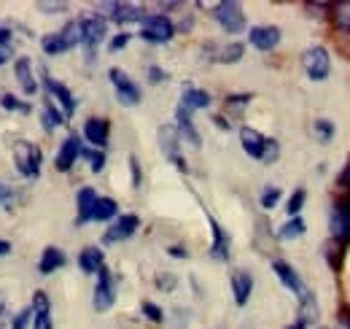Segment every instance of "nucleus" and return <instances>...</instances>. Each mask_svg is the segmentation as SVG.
Returning <instances> with one entry per match:
<instances>
[{
  "mask_svg": "<svg viewBox=\"0 0 350 329\" xmlns=\"http://www.w3.org/2000/svg\"><path fill=\"white\" fill-rule=\"evenodd\" d=\"M111 22H116V25H135V22H143L146 19V11L140 8V5H135V3H100L97 5ZM100 14V16H103Z\"/></svg>",
  "mask_w": 350,
  "mask_h": 329,
  "instance_id": "11",
  "label": "nucleus"
},
{
  "mask_svg": "<svg viewBox=\"0 0 350 329\" xmlns=\"http://www.w3.org/2000/svg\"><path fill=\"white\" fill-rule=\"evenodd\" d=\"M229 284H232L234 305H237V308H245L248 300H251V294H254V276H251L248 270H234L232 278H229Z\"/></svg>",
  "mask_w": 350,
  "mask_h": 329,
  "instance_id": "18",
  "label": "nucleus"
},
{
  "mask_svg": "<svg viewBox=\"0 0 350 329\" xmlns=\"http://www.w3.org/2000/svg\"><path fill=\"white\" fill-rule=\"evenodd\" d=\"M30 319H33L30 308H27V310H19V313L14 316V321H11V329H27V324H30Z\"/></svg>",
  "mask_w": 350,
  "mask_h": 329,
  "instance_id": "48",
  "label": "nucleus"
},
{
  "mask_svg": "<svg viewBox=\"0 0 350 329\" xmlns=\"http://www.w3.org/2000/svg\"><path fill=\"white\" fill-rule=\"evenodd\" d=\"M108 79H111V86H113V92H116V100L122 103V106H137L140 100H143V89L137 86L135 79H130V73L127 71H122V68H111L108 71Z\"/></svg>",
  "mask_w": 350,
  "mask_h": 329,
  "instance_id": "8",
  "label": "nucleus"
},
{
  "mask_svg": "<svg viewBox=\"0 0 350 329\" xmlns=\"http://www.w3.org/2000/svg\"><path fill=\"white\" fill-rule=\"evenodd\" d=\"M79 25H81V46L87 51V60L92 62L97 49H100V43L105 41V36H108V19L100 16V14H89L84 19H79Z\"/></svg>",
  "mask_w": 350,
  "mask_h": 329,
  "instance_id": "4",
  "label": "nucleus"
},
{
  "mask_svg": "<svg viewBox=\"0 0 350 329\" xmlns=\"http://www.w3.org/2000/svg\"><path fill=\"white\" fill-rule=\"evenodd\" d=\"M329 19L334 25L337 33H350V0H342V3H332V11H329Z\"/></svg>",
  "mask_w": 350,
  "mask_h": 329,
  "instance_id": "29",
  "label": "nucleus"
},
{
  "mask_svg": "<svg viewBox=\"0 0 350 329\" xmlns=\"http://www.w3.org/2000/svg\"><path fill=\"white\" fill-rule=\"evenodd\" d=\"M108 138H111V122L105 117H92L84 124V141H87L92 149H105L108 146Z\"/></svg>",
  "mask_w": 350,
  "mask_h": 329,
  "instance_id": "16",
  "label": "nucleus"
},
{
  "mask_svg": "<svg viewBox=\"0 0 350 329\" xmlns=\"http://www.w3.org/2000/svg\"><path fill=\"white\" fill-rule=\"evenodd\" d=\"M175 284H178V278H175L173 273H159L157 276V287L162 289V291H173Z\"/></svg>",
  "mask_w": 350,
  "mask_h": 329,
  "instance_id": "46",
  "label": "nucleus"
},
{
  "mask_svg": "<svg viewBox=\"0 0 350 329\" xmlns=\"http://www.w3.org/2000/svg\"><path fill=\"white\" fill-rule=\"evenodd\" d=\"M211 16L219 22V27L226 36H240L245 30V14L237 0H221L211 5Z\"/></svg>",
  "mask_w": 350,
  "mask_h": 329,
  "instance_id": "3",
  "label": "nucleus"
},
{
  "mask_svg": "<svg viewBox=\"0 0 350 329\" xmlns=\"http://www.w3.org/2000/svg\"><path fill=\"white\" fill-rule=\"evenodd\" d=\"M44 86H46V92H49V100H51L54 106H59V111H62L65 119H70V117L76 114V97H73V92L62 82L51 79L46 71H44Z\"/></svg>",
  "mask_w": 350,
  "mask_h": 329,
  "instance_id": "13",
  "label": "nucleus"
},
{
  "mask_svg": "<svg viewBox=\"0 0 350 329\" xmlns=\"http://www.w3.org/2000/svg\"><path fill=\"white\" fill-rule=\"evenodd\" d=\"M337 184H340V189H345V192L350 195V157H348V162L342 164L340 175H337Z\"/></svg>",
  "mask_w": 350,
  "mask_h": 329,
  "instance_id": "49",
  "label": "nucleus"
},
{
  "mask_svg": "<svg viewBox=\"0 0 350 329\" xmlns=\"http://www.w3.org/2000/svg\"><path fill=\"white\" fill-rule=\"evenodd\" d=\"M11 41H14V30L8 25H0V49H11Z\"/></svg>",
  "mask_w": 350,
  "mask_h": 329,
  "instance_id": "50",
  "label": "nucleus"
},
{
  "mask_svg": "<svg viewBox=\"0 0 350 329\" xmlns=\"http://www.w3.org/2000/svg\"><path fill=\"white\" fill-rule=\"evenodd\" d=\"M323 256H326V262H329V267H332L334 273L342 270V262H345V248L342 246H337L334 241H329L326 248H323Z\"/></svg>",
  "mask_w": 350,
  "mask_h": 329,
  "instance_id": "35",
  "label": "nucleus"
},
{
  "mask_svg": "<svg viewBox=\"0 0 350 329\" xmlns=\"http://www.w3.org/2000/svg\"><path fill=\"white\" fill-rule=\"evenodd\" d=\"M157 141H159V149L170 160V164H175L180 173H189L186 157L180 154V135H178V130H175L173 124H162L159 132H157Z\"/></svg>",
  "mask_w": 350,
  "mask_h": 329,
  "instance_id": "9",
  "label": "nucleus"
},
{
  "mask_svg": "<svg viewBox=\"0 0 350 329\" xmlns=\"http://www.w3.org/2000/svg\"><path fill=\"white\" fill-rule=\"evenodd\" d=\"M97 197H100V195H97L92 186L79 189V195H76V224H79V227L92 221V210H94Z\"/></svg>",
  "mask_w": 350,
  "mask_h": 329,
  "instance_id": "24",
  "label": "nucleus"
},
{
  "mask_svg": "<svg viewBox=\"0 0 350 329\" xmlns=\"http://www.w3.org/2000/svg\"><path fill=\"white\" fill-rule=\"evenodd\" d=\"M240 146H243V151H245L251 160H259V162H262L264 146H267V135H262V132L254 130V127H240Z\"/></svg>",
  "mask_w": 350,
  "mask_h": 329,
  "instance_id": "21",
  "label": "nucleus"
},
{
  "mask_svg": "<svg viewBox=\"0 0 350 329\" xmlns=\"http://www.w3.org/2000/svg\"><path fill=\"white\" fill-rule=\"evenodd\" d=\"M248 43L256 51H272L280 43V27L278 25H256L248 30Z\"/></svg>",
  "mask_w": 350,
  "mask_h": 329,
  "instance_id": "17",
  "label": "nucleus"
},
{
  "mask_svg": "<svg viewBox=\"0 0 350 329\" xmlns=\"http://www.w3.org/2000/svg\"><path fill=\"white\" fill-rule=\"evenodd\" d=\"M140 230V216L137 213H122V216H116L113 219V224L105 230V235H103V243H124V241H130L132 235Z\"/></svg>",
  "mask_w": 350,
  "mask_h": 329,
  "instance_id": "12",
  "label": "nucleus"
},
{
  "mask_svg": "<svg viewBox=\"0 0 350 329\" xmlns=\"http://www.w3.org/2000/svg\"><path fill=\"white\" fill-rule=\"evenodd\" d=\"M8 251H11V243L8 241H0V256H5Z\"/></svg>",
  "mask_w": 350,
  "mask_h": 329,
  "instance_id": "55",
  "label": "nucleus"
},
{
  "mask_svg": "<svg viewBox=\"0 0 350 329\" xmlns=\"http://www.w3.org/2000/svg\"><path fill=\"white\" fill-rule=\"evenodd\" d=\"M130 41H132V33L122 30L119 36H113V38H111V43H108V51H122V49H124Z\"/></svg>",
  "mask_w": 350,
  "mask_h": 329,
  "instance_id": "44",
  "label": "nucleus"
},
{
  "mask_svg": "<svg viewBox=\"0 0 350 329\" xmlns=\"http://www.w3.org/2000/svg\"><path fill=\"white\" fill-rule=\"evenodd\" d=\"M167 254H170L173 259H189V251H186L183 246H170L167 248Z\"/></svg>",
  "mask_w": 350,
  "mask_h": 329,
  "instance_id": "51",
  "label": "nucleus"
},
{
  "mask_svg": "<svg viewBox=\"0 0 350 329\" xmlns=\"http://www.w3.org/2000/svg\"><path fill=\"white\" fill-rule=\"evenodd\" d=\"M116 302V281H113V273L108 267H103L97 273V284H94V297H92V305L97 313H105L111 310Z\"/></svg>",
  "mask_w": 350,
  "mask_h": 329,
  "instance_id": "10",
  "label": "nucleus"
},
{
  "mask_svg": "<svg viewBox=\"0 0 350 329\" xmlns=\"http://www.w3.org/2000/svg\"><path fill=\"white\" fill-rule=\"evenodd\" d=\"M81 157L89 162L92 173H103L105 170V151H100V149H81Z\"/></svg>",
  "mask_w": 350,
  "mask_h": 329,
  "instance_id": "37",
  "label": "nucleus"
},
{
  "mask_svg": "<svg viewBox=\"0 0 350 329\" xmlns=\"http://www.w3.org/2000/svg\"><path fill=\"white\" fill-rule=\"evenodd\" d=\"M0 106H3L5 111H19V114H30V103H22V100H19L16 95H8V92H5L3 97H0Z\"/></svg>",
  "mask_w": 350,
  "mask_h": 329,
  "instance_id": "40",
  "label": "nucleus"
},
{
  "mask_svg": "<svg viewBox=\"0 0 350 329\" xmlns=\"http://www.w3.org/2000/svg\"><path fill=\"white\" fill-rule=\"evenodd\" d=\"M272 273H275V278H278L283 287L288 289L291 294H297V300H299V297L307 291L302 276H299V273L294 270V265H288L286 259H272Z\"/></svg>",
  "mask_w": 350,
  "mask_h": 329,
  "instance_id": "14",
  "label": "nucleus"
},
{
  "mask_svg": "<svg viewBox=\"0 0 350 329\" xmlns=\"http://www.w3.org/2000/svg\"><path fill=\"white\" fill-rule=\"evenodd\" d=\"M334 329H350V305L348 302L340 305V313H337V324H334Z\"/></svg>",
  "mask_w": 350,
  "mask_h": 329,
  "instance_id": "47",
  "label": "nucleus"
},
{
  "mask_svg": "<svg viewBox=\"0 0 350 329\" xmlns=\"http://www.w3.org/2000/svg\"><path fill=\"white\" fill-rule=\"evenodd\" d=\"M119 216V203L113 197H97L94 210H92V221H113Z\"/></svg>",
  "mask_w": 350,
  "mask_h": 329,
  "instance_id": "32",
  "label": "nucleus"
},
{
  "mask_svg": "<svg viewBox=\"0 0 350 329\" xmlns=\"http://www.w3.org/2000/svg\"><path fill=\"white\" fill-rule=\"evenodd\" d=\"M208 216V224H211V235H213V241H211V256L216 259V262H226L229 259V248H232V241H229V235H226V230L221 227L219 221L211 216V213H205Z\"/></svg>",
  "mask_w": 350,
  "mask_h": 329,
  "instance_id": "19",
  "label": "nucleus"
},
{
  "mask_svg": "<svg viewBox=\"0 0 350 329\" xmlns=\"http://www.w3.org/2000/svg\"><path fill=\"white\" fill-rule=\"evenodd\" d=\"M312 135L318 138V143H332L337 135V127L332 119H315L312 122Z\"/></svg>",
  "mask_w": 350,
  "mask_h": 329,
  "instance_id": "34",
  "label": "nucleus"
},
{
  "mask_svg": "<svg viewBox=\"0 0 350 329\" xmlns=\"http://www.w3.org/2000/svg\"><path fill=\"white\" fill-rule=\"evenodd\" d=\"M140 313H143L151 324H162V321H165V310H162L157 302H148V300H146V302L140 305Z\"/></svg>",
  "mask_w": 350,
  "mask_h": 329,
  "instance_id": "41",
  "label": "nucleus"
},
{
  "mask_svg": "<svg viewBox=\"0 0 350 329\" xmlns=\"http://www.w3.org/2000/svg\"><path fill=\"white\" fill-rule=\"evenodd\" d=\"M41 122H44V130H49V132H51V130L62 127V124L68 122V119H65V117H62V111H59V108H57V106H54V103L46 97V100H44V111H41Z\"/></svg>",
  "mask_w": 350,
  "mask_h": 329,
  "instance_id": "33",
  "label": "nucleus"
},
{
  "mask_svg": "<svg viewBox=\"0 0 350 329\" xmlns=\"http://www.w3.org/2000/svg\"><path fill=\"white\" fill-rule=\"evenodd\" d=\"M33 329H54V321H51V302L46 297V291H36L33 294Z\"/></svg>",
  "mask_w": 350,
  "mask_h": 329,
  "instance_id": "23",
  "label": "nucleus"
},
{
  "mask_svg": "<svg viewBox=\"0 0 350 329\" xmlns=\"http://www.w3.org/2000/svg\"><path fill=\"white\" fill-rule=\"evenodd\" d=\"M79 267H81L84 273H94V276H97V273L105 267V254L97 246L81 248V254H79Z\"/></svg>",
  "mask_w": 350,
  "mask_h": 329,
  "instance_id": "27",
  "label": "nucleus"
},
{
  "mask_svg": "<svg viewBox=\"0 0 350 329\" xmlns=\"http://www.w3.org/2000/svg\"><path fill=\"white\" fill-rule=\"evenodd\" d=\"M243 54H245V43L229 41L226 46L216 49L213 62H221V65H234V62H240V60H243Z\"/></svg>",
  "mask_w": 350,
  "mask_h": 329,
  "instance_id": "30",
  "label": "nucleus"
},
{
  "mask_svg": "<svg viewBox=\"0 0 350 329\" xmlns=\"http://www.w3.org/2000/svg\"><path fill=\"white\" fill-rule=\"evenodd\" d=\"M278 157H280V143H278L275 138H267V146H264L262 162L264 164H272V162H278Z\"/></svg>",
  "mask_w": 350,
  "mask_h": 329,
  "instance_id": "42",
  "label": "nucleus"
},
{
  "mask_svg": "<svg viewBox=\"0 0 350 329\" xmlns=\"http://www.w3.org/2000/svg\"><path fill=\"white\" fill-rule=\"evenodd\" d=\"M68 265V256H65V251L57 246H46L44 254H41V262H38V273L41 276H51V273H57L59 267H65Z\"/></svg>",
  "mask_w": 350,
  "mask_h": 329,
  "instance_id": "26",
  "label": "nucleus"
},
{
  "mask_svg": "<svg viewBox=\"0 0 350 329\" xmlns=\"http://www.w3.org/2000/svg\"><path fill=\"white\" fill-rule=\"evenodd\" d=\"M318 316H321V308H318V300H315V294L307 289L305 294L299 297V319L297 321H302V324H315L318 321Z\"/></svg>",
  "mask_w": 350,
  "mask_h": 329,
  "instance_id": "28",
  "label": "nucleus"
},
{
  "mask_svg": "<svg viewBox=\"0 0 350 329\" xmlns=\"http://www.w3.org/2000/svg\"><path fill=\"white\" fill-rule=\"evenodd\" d=\"M5 327V310H3V308H0V329Z\"/></svg>",
  "mask_w": 350,
  "mask_h": 329,
  "instance_id": "57",
  "label": "nucleus"
},
{
  "mask_svg": "<svg viewBox=\"0 0 350 329\" xmlns=\"http://www.w3.org/2000/svg\"><path fill=\"white\" fill-rule=\"evenodd\" d=\"M219 329H221V327H219Z\"/></svg>",
  "mask_w": 350,
  "mask_h": 329,
  "instance_id": "59",
  "label": "nucleus"
},
{
  "mask_svg": "<svg viewBox=\"0 0 350 329\" xmlns=\"http://www.w3.org/2000/svg\"><path fill=\"white\" fill-rule=\"evenodd\" d=\"M213 122H216V127H221V130H232V124L226 122L224 117H213Z\"/></svg>",
  "mask_w": 350,
  "mask_h": 329,
  "instance_id": "53",
  "label": "nucleus"
},
{
  "mask_svg": "<svg viewBox=\"0 0 350 329\" xmlns=\"http://www.w3.org/2000/svg\"><path fill=\"white\" fill-rule=\"evenodd\" d=\"M302 68L310 82H326L332 76V54L326 46H310L302 51Z\"/></svg>",
  "mask_w": 350,
  "mask_h": 329,
  "instance_id": "6",
  "label": "nucleus"
},
{
  "mask_svg": "<svg viewBox=\"0 0 350 329\" xmlns=\"http://www.w3.org/2000/svg\"><path fill=\"white\" fill-rule=\"evenodd\" d=\"M305 203H307V189H305V186L294 189V192H291V197L286 200V213H288V219L299 216V213H302V208H305Z\"/></svg>",
  "mask_w": 350,
  "mask_h": 329,
  "instance_id": "36",
  "label": "nucleus"
},
{
  "mask_svg": "<svg viewBox=\"0 0 350 329\" xmlns=\"http://www.w3.org/2000/svg\"><path fill=\"white\" fill-rule=\"evenodd\" d=\"M38 8L41 11H65L68 3H38Z\"/></svg>",
  "mask_w": 350,
  "mask_h": 329,
  "instance_id": "52",
  "label": "nucleus"
},
{
  "mask_svg": "<svg viewBox=\"0 0 350 329\" xmlns=\"http://www.w3.org/2000/svg\"><path fill=\"white\" fill-rule=\"evenodd\" d=\"M286 329H307V324H302V321H294V324H288Z\"/></svg>",
  "mask_w": 350,
  "mask_h": 329,
  "instance_id": "56",
  "label": "nucleus"
},
{
  "mask_svg": "<svg viewBox=\"0 0 350 329\" xmlns=\"http://www.w3.org/2000/svg\"><path fill=\"white\" fill-rule=\"evenodd\" d=\"M329 241L337 246H350V195H342L332 203L329 210Z\"/></svg>",
  "mask_w": 350,
  "mask_h": 329,
  "instance_id": "1",
  "label": "nucleus"
},
{
  "mask_svg": "<svg viewBox=\"0 0 350 329\" xmlns=\"http://www.w3.org/2000/svg\"><path fill=\"white\" fill-rule=\"evenodd\" d=\"M8 57H11V49H0V65H5Z\"/></svg>",
  "mask_w": 350,
  "mask_h": 329,
  "instance_id": "54",
  "label": "nucleus"
},
{
  "mask_svg": "<svg viewBox=\"0 0 350 329\" xmlns=\"http://www.w3.org/2000/svg\"><path fill=\"white\" fill-rule=\"evenodd\" d=\"M211 103H213V97L205 92V89H200V86H183V92H180V108H186L189 114H194V111H205V108H211Z\"/></svg>",
  "mask_w": 350,
  "mask_h": 329,
  "instance_id": "22",
  "label": "nucleus"
},
{
  "mask_svg": "<svg viewBox=\"0 0 350 329\" xmlns=\"http://www.w3.org/2000/svg\"><path fill=\"white\" fill-rule=\"evenodd\" d=\"M146 73H148V82L151 84H162V82H167V79H170V73H167V71H162L159 65H148V71H146Z\"/></svg>",
  "mask_w": 350,
  "mask_h": 329,
  "instance_id": "45",
  "label": "nucleus"
},
{
  "mask_svg": "<svg viewBox=\"0 0 350 329\" xmlns=\"http://www.w3.org/2000/svg\"><path fill=\"white\" fill-rule=\"evenodd\" d=\"M305 232H307L305 219H302V216H294V219H288L286 224L278 227L275 238H278V241H297V238H302Z\"/></svg>",
  "mask_w": 350,
  "mask_h": 329,
  "instance_id": "31",
  "label": "nucleus"
},
{
  "mask_svg": "<svg viewBox=\"0 0 350 329\" xmlns=\"http://www.w3.org/2000/svg\"><path fill=\"white\" fill-rule=\"evenodd\" d=\"M140 38L146 43H170L175 38V25L167 14H146L140 22Z\"/></svg>",
  "mask_w": 350,
  "mask_h": 329,
  "instance_id": "5",
  "label": "nucleus"
},
{
  "mask_svg": "<svg viewBox=\"0 0 350 329\" xmlns=\"http://www.w3.org/2000/svg\"><path fill=\"white\" fill-rule=\"evenodd\" d=\"M130 173H132V189H140L143 186V170H140V160L130 154Z\"/></svg>",
  "mask_w": 350,
  "mask_h": 329,
  "instance_id": "43",
  "label": "nucleus"
},
{
  "mask_svg": "<svg viewBox=\"0 0 350 329\" xmlns=\"http://www.w3.org/2000/svg\"><path fill=\"white\" fill-rule=\"evenodd\" d=\"M251 100H254V95L251 92H237V95H226V108L229 111H243V108H248L251 106Z\"/></svg>",
  "mask_w": 350,
  "mask_h": 329,
  "instance_id": "39",
  "label": "nucleus"
},
{
  "mask_svg": "<svg viewBox=\"0 0 350 329\" xmlns=\"http://www.w3.org/2000/svg\"><path fill=\"white\" fill-rule=\"evenodd\" d=\"M280 197H283V192H280V186H264L262 195H259V203H262L264 210H272V208L280 203Z\"/></svg>",
  "mask_w": 350,
  "mask_h": 329,
  "instance_id": "38",
  "label": "nucleus"
},
{
  "mask_svg": "<svg viewBox=\"0 0 350 329\" xmlns=\"http://www.w3.org/2000/svg\"><path fill=\"white\" fill-rule=\"evenodd\" d=\"M76 46H81V25H79V19L68 22L62 30L49 33V36L41 38V49L49 57H59V54H65V51H70Z\"/></svg>",
  "mask_w": 350,
  "mask_h": 329,
  "instance_id": "2",
  "label": "nucleus"
},
{
  "mask_svg": "<svg viewBox=\"0 0 350 329\" xmlns=\"http://www.w3.org/2000/svg\"><path fill=\"white\" fill-rule=\"evenodd\" d=\"M14 162H16V170H19L25 178H38L44 154H41V149H38L36 143H30V141H16V143H14Z\"/></svg>",
  "mask_w": 350,
  "mask_h": 329,
  "instance_id": "7",
  "label": "nucleus"
},
{
  "mask_svg": "<svg viewBox=\"0 0 350 329\" xmlns=\"http://www.w3.org/2000/svg\"><path fill=\"white\" fill-rule=\"evenodd\" d=\"M81 149H84V143H81V138L73 132V135H68L65 141H62V146H59V151H57V170L59 173H68L73 164L81 160Z\"/></svg>",
  "mask_w": 350,
  "mask_h": 329,
  "instance_id": "15",
  "label": "nucleus"
},
{
  "mask_svg": "<svg viewBox=\"0 0 350 329\" xmlns=\"http://www.w3.org/2000/svg\"><path fill=\"white\" fill-rule=\"evenodd\" d=\"M3 195H5V192H3V189H0V200H3Z\"/></svg>",
  "mask_w": 350,
  "mask_h": 329,
  "instance_id": "58",
  "label": "nucleus"
},
{
  "mask_svg": "<svg viewBox=\"0 0 350 329\" xmlns=\"http://www.w3.org/2000/svg\"><path fill=\"white\" fill-rule=\"evenodd\" d=\"M14 73H16V82H19L25 95L33 97V95L38 92V82H36V76H33V62H30L27 57H19V60L14 62Z\"/></svg>",
  "mask_w": 350,
  "mask_h": 329,
  "instance_id": "25",
  "label": "nucleus"
},
{
  "mask_svg": "<svg viewBox=\"0 0 350 329\" xmlns=\"http://www.w3.org/2000/svg\"><path fill=\"white\" fill-rule=\"evenodd\" d=\"M175 130H178V135H180V141H186V143H191L194 149H200L202 146V138H200V130L194 127V119H191V114L186 111V108H175Z\"/></svg>",
  "mask_w": 350,
  "mask_h": 329,
  "instance_id": "20",
  "label": "nucleus"
}]
</instances>
